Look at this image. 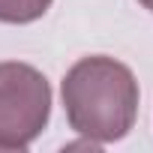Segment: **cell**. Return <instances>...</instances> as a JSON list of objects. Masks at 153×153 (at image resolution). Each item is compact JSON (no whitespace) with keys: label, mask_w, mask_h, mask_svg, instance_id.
Returning <instances> with one entry per match:
<instances>
[{"label":"cell","mask_w":153,"mask_h":153,"mask_svg":"<svg viewBox=\"0 0 153 153\" xmlns=\"http://www.w3.org/2000/svg\"><path fill=\"white\" fill-rule=\"evenodd\" d=\"M138 3H141L144 9H150V12H153V0H138Z\"/></svg>","instance_id":"4"},{"label":"cell","mask_w":153,"mask_h":153,"mask_svg":"<svg viewBox=\"0 0 153 153\" xmlns=\"http://www.w3.org/2000/svg\"><path fill=\"white\" fill-rule=\"evenodd\" d=\"M69 126L96 144L129 135L138 117V81L126 63L93 54L72 63L60 84Z\"/></svg>","instance_id":"1"},{"label":"cell","mask_w":153,"mask_h":153,"mask_svg":"<svg viewBox=\"0 0 153 153\" xmlns=\"http://www.w3.org/2000/svg\"><path fill=\"white\" fill-rule=\"evenodd\" d=\"M48 9H51V0H0V21L30 24V21H39Z\"/></svg>","instance_id":"3"},{"label":"cell","mask_w":153,"mask_h":153,"mask_svg":"<svg viewBox=\"0 0 153 153\" xmlns=\"http://www.w3.org/2000/svg\"><path fill=\"white\" fill-rule=\"evenodd\" d=\"M51 117L48 78L30 63H0V150H27Z\"/></svg>","instance_id":"2"}]
</instances>
